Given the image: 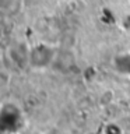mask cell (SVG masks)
<instances>
[{"mask_svg": "<svg viewBox=\"0 0 130 134\" xmlns=\"http://www.w3.org/2000/svg\"><path fill=\"white\" fill-rule=\"evenodd\" d=\"M57 49L46 42H39L29 49V67L34 70H45L53 64Z\"/></svg>", "mask_w": 130, "mask_h": 134, "instance_id": "cell-1", "label": "cell"}, {"mask_svg": "<svg viewBox=\"0 0 130 134\" xmlns=\"http://www.w3.org/2000/svg\"><path fill=\"white\" fill-rule=\"evenodd\" d=\"M6 56L15 67L23 69L25 66H29V49L24 48L21 43L11 45L7 49Z\"/></svg>", "mask_w": 130, "mask_h": 134, "instance_id": "cell-2", "label": "cell"}, {"mask_svg": "<svg viewBox=\"0 0 130 134\" xmlns=\"http://www.w3.org/2000/svg\"><path fill=\"white\" fill-rule=\"evenodd\" d=\"M112 67L116 73L124 77H130V52H122L112 60Z\"/></svg>", "mask_w": 130, "mask_h": 134, "instance_id": "cell-3", "label": "cell"}, {"mask_svg": "<svg viewBox=\"0 0 130 134\" xmlns=\"http://www.w3.org/2000/svg\"><path fill=\"white\" fill-rule=\"evenodd\" d=\"M124 130L119 123H109L104 129V134H123Z\"/></svg>", "mask_w": 130, "mask_h": 134, "instance_id": "cell-4", "label": "cell"}, {"mask_svg": "<svg viewBox=\"0 0 130 134\" xmlns=\"http://www.w3.org/2000/svg\"><path fill=\"white\" fill-rule=\"evenodd\" d=\"M85 134H104V133H99V131H96V130H90V131H87Z\"/></svg>", "mask_w": 130, "mask_h": 134, "instance_id": "cell-5", "label": "cell"}]
</instances>
